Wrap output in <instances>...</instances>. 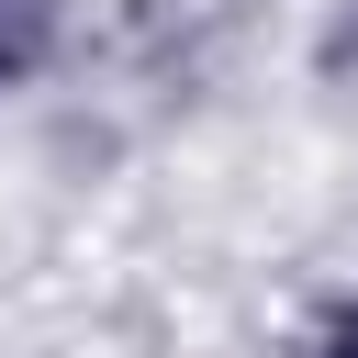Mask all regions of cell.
<instances>
[{
  "instance_id": "cell-1",
  "label": "cell",
  "mask_w": 358,
  "mask_h": 358,
  "mask_svg": "<svg viewBox=\"0 0 358 358\" xmlns=\"http://www.w3.org/2000/svg\"><path fill=\"white\" fill-rule=\"evenodd\" d=\"M78 45V0H0V101L45 90Z\"/></svg>"
},
{
  "instance_id": "cell-2",
  "label": "cell",
  "mask_w": 358,
  "mask_h": 358,
  "mask_svg": "<svg viewBox=\"0 0 358 358\" xmlns=\"http://www.w3.org/2000/svg\"><path fill=\"white\" fill-rule=\"evenodd\" d=\"M291 358H358V280H347V291H324V302L291 324Z\"/></svg>"
}]
</instances>
